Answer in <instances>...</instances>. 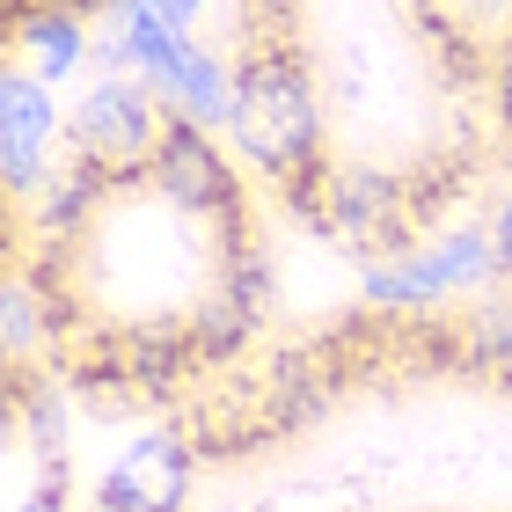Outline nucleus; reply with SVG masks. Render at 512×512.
Segmentation results:
<instances>
[{"mask_svg": "<svg viewBox=\"0 0 512 512\" xmlns=\"http://www.w3.org/2000/svg\"><path fill=\"white\" fill-rule=\"evenodd\" d=\"M330 366H322L315 352H278L271 374H264V425L271 432H300L315 425L322 410H330Z\"/></svg>", "mask_w": 512, "mask_h": 512, "instance_id": "obj_9", "label": "nucleus"}, {"mask_svg": "<svg viewBox=\"0 0 512 512\" xmlns=\"http://www.w3.org/2000/svg\"><path fill=\"white\" fill-rule=\"evenodd\" d=\"M154 96L169 103V118H191V125H205V132H227V103H235V66L198 44V52H191L169 81L154 88Z\"/></svg>", "mask_w": 512, "mask_h": 512, "instance_id": "obj_11", "label": "nucleus"}, {"mask_svg": "<svg viewBox=\"0 0 512 512\" xmlns=\"http://www.w3.org/2000/svg\"><path fill=\"white\" fill-rule=\"evenodd\" d=\"M483 235H491V256H498V278H512V183L498 191L491 220H483Z\"/></svg>", "mask_w": 512, "mask_h": 512, "instance_id": "obj_15", "label": "nucleus"}, {"mask_svg": "<svg viewBox=\"0 0 512 512\" xmlns=\"http://www.w3.org/2000/svg\"><path fill=\"white\" fill-rule=\"evenodd\" d=\"M198 491V439L183 425H154L103 469L96 512H183Z\"/></svg>", "mask_w": 512, "mask_h": 512, "instance_id": "obj_6", "label": "nucleus"}, {"mask_svg": "<svg viewBox=\"0 0 512 512\" xmlns=\"http://www.w3.org/2000/svg\"><path fill=\"white\" fill-rule=\"evenodd\" d=\"M147 191L161 213L198 220V227H227V235L242 227V205H249L242 161H227L220 132H205L191 118H169V132L154 147V169H147Z\"/></svg>", "mask_w": 512, "mask_h": 512, "instance_id": "obj_4", "label": "nucleus"}, {"mask_svg": "<svg viewBox=\"0 0 512 512\" xmlns=\"http://www.w3.org/2000/svg\"><path fill=\"white\" fill-rule=\"evenodd\" d=\"M118 183L96 176V169H81V161H66V169H52V183L37 191V235L44 242H81L88 227L103 220V205Z\"/></svg>", "mask_w": 512, "mask_h": 512, "instance_id": "obj_10", "label": "nucleus"}, {"mask_svg": "<svg viewBox=\"0 0 512 512\" xmlns=\"http://www.w3.org/2000/svg\"><path fill=\"white\" fill-rule=\"evenodd\" d=\"M88 52H96V30H88V15L8 0V66L37 74L44 88H59L66 74H81V66H88Z\"/></svg>", "mask_w": 512, "mask_h": 512, "instance_id": "obj_8", "label": "nucleus"}, {"mask_svg": "<svg viewBox=\"0 0 512 512\" xmlns=\"http://www.w3.org/2000/svg\"><path fill=\"white\" fill-rule=\"evenodd\" d=\"M227 147L235 161L271 183L278 198L308 205L315 183L330 176V125H322V88L308 59L286 37H249L235 52V103H227Z\"/></svg>", "mask_w": 512, "mask_h": 512, "instance_id": "obj_1", "label": "nucleus"}, {"mask_svg": "<svg viewBox=\"0 0 512 512\" xmlns=\"http://www.w3.org/2000/svg\"><path fill=\"white\" fill-rule=\"evenodd\" d=\"M491 278H498L491 235H483V227H454V235H432V242H417L403 256L366 264L359 293L374 300V308L410 315V308H439V300H454V293H476V286H491Z\"/></svg>", "mask_w": 512, "mask_h": 512, "instance_id": "obj_5", "label": "nucleus"}, {"mask_svg": "<svg viewBox=\"0 0 512 512\" xmlns=\"http://www.w3.org/2000/svg\"><path fill=\"white\" fill-rule=\"evenodd\" d=\"M454 352L469 366H512V300L505 293H483L454 330Z\"/></svg>", "mask_w": 512, "mask_h": 512, "instance_id": "obj_14", "label": "nucleus"}, {"mask_svg": "<svg viewBox=\"0 0 512 512\" xmlns=\"http://www.w3.org/2000/svg\"><path fill=\"white\" fill-rule=\"evenodd\" d=\"M66 139V110L52 103V88L37 74L8 66L0 74V183H8V205H37V191L52 183V147Z\"/></svg>", "mask_w": 512, "mask_h": 512, "instance_id": "obj_7", "label": "nucleus"}, {"mask_svg": "<svg viewBox=\"0 0 512 512\" xmlns=\"http://www.w3.org/2000/svg\"><path fill=\"white\" fill-rule=\"evenodd\" d=\"M505 22H512V15H505Z\"/></svg>", "mask_w": 512, "mask_h": 512, "instance_id": "obj_18", "label": "nucleus"}, {"mask_svg": "<svg viewBox=\"0 0 512 512\" xmlns=\"http://www.w3.org/2000/svg\"><path fill=\"white\" fill-rule=\"evenodd\" d=\"M0 344H8L15 374L37 359V344H52V300H37V286L22 271L8 278V300H0Z\"/></svg>", "mask_w": 512, "mask_h": 512, "instance_id": "obj_13", "label": "nucleus"}, {"mask_svg": "<svg viewBox=\"0 0 512 512\" xmlns=\"http://www.w3.org/2000/svg\"><path fill=\"white\" fill-rule=\"evenodd\" d=\"M30 8H66V15H103L110 0H30Z\"/></svg>", "mask_w": 512, "mask_h": 512, "instance_id": "obj_17", "label": "nucleus"}, {"mask_svg": "<svg viewBox=\"0 0 512 512\" xmlns=\"http://www.w3.org/2000/svg\"><path fill=\"white\" fill-rule=\"evenodd\" d=\"M59 498H66V491H44V483H37V491H30V498H15L8 512H66Z\"/></svg>", "mask_w": 512, "mask_h": 512, "instance_id": "obj_16", "label": "nucleus"}, {"mask_svg": "<svg viewBox=\"0 0 512 512\" xmlns=\"http://www.w3.org/2000/svg\"><path fill=\"white\" fill-rule=\"evenodd\" d=\"M161 132H169V103L139 74H103L66 110V161H81V169H96L125 191V183H147Z\"/></svg>", "mask_w": 512, "mask_h": 512, "instance_id": "obj_2", "label": "nucleus"}, {"mask_svg": "<svg viewBox=\"0 0 512 512\" xmlns=\"http://www.w3.org/2000/svg\"><path fill=\"white\" fill-rule=\"evenodd\" d=\"M256 308H242L235 293H220V286H205L198 300H191V315H183V337H191V359L198 366H227L242 352V344L256 337Z\"/></svg>", "mask_w": 512, "mask_h": 512, "instance_id": "obj_12", "label": "nucleus"}, {"mask_svg": "<svg viewBox=\"0 0 512 512\" xmlns=\"http://www.w3.org/2000/svg\"><path fill=\"white\" fill-rule=\"evenodd\" d=\"M300 220L322 227V235L366 249V264H381V256H403L417 249V191L410 176H388V169H330L315 183V198L300 205Z\"/></svg>", "mask_w": 512, "mask_h": 512, "instance_id": "obj_3", "label": "nucleus"}]
</instances>
